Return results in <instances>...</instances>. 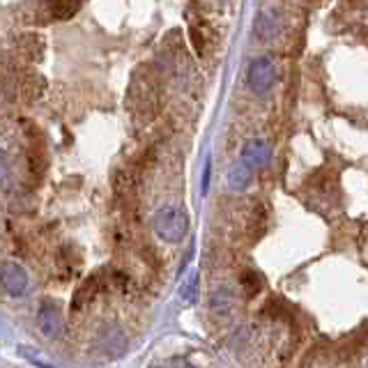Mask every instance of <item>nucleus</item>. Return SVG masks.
I'll list each match as a JSON object with an SVG mask.
<instances>
[{
    "label": "nucleus",
    "mask_w": 368,
    "mask_h": 368,
    "mask_svg": "<svg viewBox=\"0 0 368 368\" xmlns=\"http://www.w3.org/2000/svg\"><path fill=\"white\" fill-rule=\"evenodd\" d=\"M129 106L139 118H152L159 111V79L147 67H139L131 76Z\"/></svg>",
    "instance_id": "1"
},
{
    "label": "nucleus",
    "mask_w": 368,
    "mask_h": 368,
    "mask_svg": "<svg viewBox=\"0 0 368 368\" xmlns=\"http://www.w3.org/2000/svg\"><path fill=\"white\" fill-rule=\"evenodd\" d=\"M154 233L164 242H182L189 233V214L177 205H166L154 214Z\"/></svg>",
    "instance_id": "2"
},
{
    "label": "nucleus",
    "mask_w": 368,
    "mask_h": 368,
    "mask_svg": "<svg viewBox=\"0 0 368 368\" xmlns=\"http://www.w3.org/2000/svg\"><path fill=\"white\" fill-rule=\"evenodd\" d=\"M247 81H249V88L254 90L256 94L269 92L272 88H274V83H277V65H274V60H272L269 56L256 58L254 62H251V67H249Z\"/></svg>",
    "instance_id": "3"
},
{
    "label": "nucleus",
    "mask_w": 368,
    "mask_h": 368,
    "mask_svg": "<svg viewBox=\"0 0 368 368\" xmlns=\"http://www.w3.org/2000/svg\"><path fill=\"white\" fill-rule=\"evenodd\" d=\"M0 281H3V288L12 294V297H24L30 286L28 272L21 267L19 262H5L3 269H0Z\"/></svg>",
    "instance_id": "4"
},
{
    "label": "nucleus",
    "mask_w": 368,
    "mask_h": 368,
    "mask_svg": "<svg viewBox=\"0 0 368 368\" xmlns=\"http://www.w3.org/2000/svg\"><path fill=\"white\" fill-rule=\"evenodd\" d=\"M39 329L44 332L46 339H58L65 329V322H62L60 309L56 307L54 302H44L39 309Z\"/></svg>",
    "instance_id": "5"
},
{
    "label": "nucleus",
    "mask_w": 368,
    "mask_h": 368,
    "mask_svg": "<svg viewBox=\"0 0 368 368\" xmlns=\"http://www.w3.org/2000/svg\"><path fill=\"white\" fill-rule=\"evenodd\" d=\"M272 159V147L265 141H249L242 150V164H247L251 171H258V168H265Z\"/></svg>",
    "instance_id": "6"
},
{
    "label": "nucleus",
    "mask_w": 368,
    "mask_h": 368,
    "mask_svg": "<svg viewBox=\"0 0 368 368\" xmlns=\"http://www.w3.org/2000/svg\"><path fill=\"white\" fill-rule=\"evenodd\" d=\"M281 14L274 9H267V12H260L254 21V33L258 39H274L281 33Z\"/></svg>",
    "instance_id": "7"
},
{
    "label": "nucleus",
    "mask_w": 368,
    "mask_h": 368,
    "mask_svg": "<svg viewBox=\"0 0 368 368\" xmlns=\"http://www.w3.org/2000/svg\"><path fill=\"white\" fill-rule=\"evenodd\" d=\"M44 92V79L35 76V74H28V76L19 79V88H16V97H24L26 101H35L41 97Z\"/></svg>",
    "instance_id": "8"
},
{
    "label": "nucleus",
    "mask_w": 368,
    "mask_h": 368,
    "mask_svg": "<svg viewBox=\"0 0 368 368\" xmlns=\"http://www.w3.org/2000/svg\"><path fill=\"white\" fill-rule=\"evenodd\" d=\"M251 175H254V171L247 166V164H237L230 168V173H228V187L233 189V192H244V189L251 184Z\"/></svg>",
    "instance_id": "9"
},
{
    "label": "nucleus",
    "mask_w": 368,
    "mask_h": 368,
    "mask_svg": "<svg viewBox=\"0 0 368 368\" xmlns=\"http://www.w3.org/2000/svg\"><path fill=\"white\" fill-rule=\"evenodd\" d=\"M97 283H99L97 277H90V279L76 290V294H74V304H71L74 311L81 309V307H86V304L94 297V292H97Z\"/></svg>",
    "instance_id": "10"
},
{
    "label": "nucleus",
    "mask_w": 368,
    "mask_h": 368,
    "mask_svg": "<svg viewBox=\"0 0 368 368\" xmlns=\"http://www.w3.org/2000/svg\"><path fill=\"white\" fill-rule=\"evenodd\" d=\"M233 309V294H230L228 288H219L212 292V311L219 315H226Z\"/></svg>",
    "instance_id": "11"
},
{
    "label": "nucleus",
    "mask_w": 368,
    "mask_h": 368,
    "mask_svg": "<svg viewBox=\"0 0 368 368\" xmlns=\"http://www.w3.org/2000/svg\"><path fill=\"white\" fill-rule=\"evenodd\" d=\"M19 54L26 60H37L41 56V41L37 37H24L19 41Z\"/></svg>",
    "instance_id": "12"
},
{
    "label": "nucleus",
    "mask_w": 368,
    "mask_h": 368,
    "mask_svg": "<svg viewBox=\"0 0 368 368\" xmlns=\"http://www.w3.org/2000/svg\"><path fill=\"white\" fill-rule=\"evenodd\" d=\"M242 286H244V292L249 297H254V294L260 292V288H262V277L258 272H244V274H242Z\"/></svg>",
    "instance_id": "13"
},
{
    "label": "nucleus",
    "mask_w": 368,
    "mask_h": 368,
    "mask_svg": "<svg viewBox=\"0 0 368 368\" xmlns=\"http://www.w3.org/2000/svg\"><path fill=\"white\" fill-rule=\"evenodd\" d=\"M182 299L187 304H194L198 299V274L194 272V274H189V279L184 281L182 286Z\"/></svg>",
    "instance_id": "14"
},
{
    "label": "nucleus",
    "mask_w": 368,
    "mask_h": 368,
    "mask_svg": "<svg viewBox=\"0 0 368 368\" xmlns=\"http://www.w3.org/2000/svg\"><path fill=\"white\" fill-rule=\"evenodd\" d=\"M12 182V166H9V159L5 152H0V192L9 187Z\"/></svg>",
    "instance_id": "15"
},
{
    "label": "nucleus",
    "mask_w": 368,
    "mask_h": 368,
    "mask_svg": "<svg viewBox=\"0 0 368 368\" xmlns=\"http://www.w3.org/2000/svg\"><path fill=\"white\" fill-rule=\"evenodd\" d=\"M19 352L24 354L26 359H30V362H33L35 366H39V368H56L54 364H49V362H44V359H39V357H35V354H33V350H30V348H26V345H24V348H19Z\"/></svg>",
    "instance_id": "16"
},
{
    "label": "nucleus",
    "mask_w": 368,
    "mask_h": 368,
    "mask_svg": "<svg viewBox=\"0 0 368 368\" xmlns=\"http://www.w3.org/2000/svg\"><path fill=\"white\" fill-rule=\"evenodd\" d=\"M209 168H212V164H205V175H203V194H207V187H209Z\"/></svg>",
    "instance_id": "17"
},
{
    "label": "nucleus",
    "mask_w": 368,
    "mask_h": 368,
    "mask_svg": "<svg viewBox=\"0 0 368 368\" xmlns=\"http://www.w3.org/2000/svg\"><path fill=\"white\" fill-rule=\"evenodd\" d=\"M180 368H198V366H194V364H189V362H182V364H180Z\"/></svg>",
    "instance_id": "18"
},
{
    "label": "nucleus",
    "mask_w": 368,
    "mask_h": 368,
    "mask_svg": "<svg viewBox=\"0 0 368 368\" xmlns=\"http://www.w3.org/2000/svg\"><path fill=\"white\" fill-rule=\"evenodd\" d=\"M152 368H164V366H152Z\"/></svg>",
    "instance_id": "19"
}]
</instances>
